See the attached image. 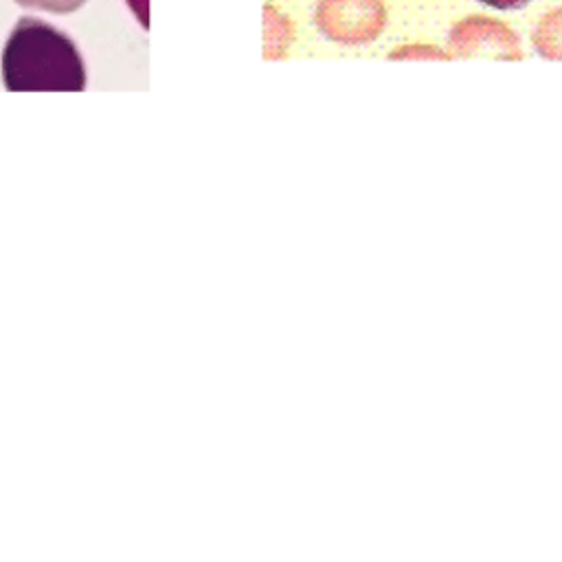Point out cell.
I'll return each instance as SVG.
<instances>
[{
  "label": "cell",
  "instance_id": "6da1fadb",
  "mask_svg": "<svg viewBox=\"0 0 562 562\" xmlns=\"http://www.w3.org/2000/svg\"><path fill=\"white\" fill-rule=\"evenodd\" d=\"M2 79L11 92H81L86 66L75 42L53 24L22 18L2 48Z\"/></svg>",
  "mask_w": 562,
  "mask_h": 562
},
{
  "label": "cell",
  "instance_id": "7a4b0ae2",
  "mask_svg": "<svg viewBox=\"0 0 562 562\" xmlns=\"http://www.w3.org/2000/svg\"><path fill=\"white\" fill-rule=\"evenodd\" d=\"M314 24L336 44L362 46L384 31L386 7L382 0H318Z\"/></svg>",
  "mask_w": 562,
  "mask_h": 562
},
{
  "label": "cell",
  "instance_id": "3957f363",
  "mask_svg": "<svg viewBox=\"0 0 562 562\" xmlns=\"http://www.w3.org/2000/svg\"><path fill=\"white\" fill-rule=\"evenodd\" d=\"M448 55L457 59L518 61L522 59V46L505 22L487 15H468L452 24Z\"/></svg>",
  "mask_w": 562,
  "mask_h": 562
},
{
  "label": "cell",
  "instance_id": "277c9868",
  "mask_svg": "<svg viewBox=\"0 0 562 562\" xmlns=\"http://www.w3.org/2000/svg\"><path fill=\"white\" fill-rule=\"evenodd\" d=\"M294 42V24L277 7H263V57L283 59Z\"/></svg>",
  "mask_w": 562,
  "mask_h": 562
},
{
  "label": "cell",
  "instance_id": "5b68a950",
  "mask_svg": "<svg viewBox=\"0 0 562 562\" xmlns=\"http://www.w3.org/2000/svg\"><path fill=\"white\" fill-rule=\"evenodd\" d=\"M531 44L544 59H562V7L544 13L533 29Z\"/></svg>",
  "mask_w": 562,
  "mask_h": 562
},
{
  "label": "cell",
  "instance_id": "8992f818",
  "mask_svg": "<svg viewBox=\"0 0 562 562\" xmlns=\"http://www.w3.org/2000/svg\"><path fill=\"white\" fill-rule=\"evenodd\" d=\"M389 59H452L437 46L430 44H404L389 53Z\"/></svg>",
  "mask_w": 562,
  "mask_h": 562
},
{
  "label": "cell",
  "instance_id": "52a82bcc",
  "mask_svg": "<svg viewBox=\"0 0 562 562\" xmlns=\"http://www.w3.org/2000/svg\"><path fill=\"white\" fill-rule=\"evenodd\" d=\"M24 9H35V11H46V13H57L66 15L77 9H81L88 0H15Z\"/></svg>",
  "mask_w": 562,
  "mask_h": 562
},
{
  "label": "cell",
  "instance_id": "ba28073f",
  "mask_svg": "<svg viewBox=\"0 0 562 562\" xmlns=\"http://www.w3.org/2000/svg\"><path fill=\"white\" fill-rule=\"evenodd\" d=\"M492 9H498V11H514V9H520L525 4H529L531 0H479Z\"/></svg>",
  "mask_w": 562,
  "mask_h": 562
}]
</instances>
